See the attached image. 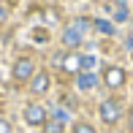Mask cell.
<instances>
[{
    "mask_svg": "<svg viewBox=\"0 0 133 133\" xmlns=\"http://www.w3.org/2000/svg\"><path fill=\"white\" fill-rule=\"evenodd\" d=\"M98 111H101V119H103L106 125H114L119 117H122V106H119V101H114V98H106Z\"/></svg>",
    "mask_w": 133,
    "mask_h": 133,
    "instance_id": "obj_1",
    "label": "cell"
},
{
    "mask_svg": "<svg viewBox=\"0 0 133 133\" xmlns=\"http://www.w3.org/2000/svg\"><path fill=\"white\" fill-rule=\"evenodd\" d=\"M33 74H35V65L30 57H19L14 63V82H27L33 79Z\"/></svg>",
    "mask_w": 133,
    "mask_h": 133,
    "instance_id": "obj_2",
    "label": "cell"
},
{
    "mask_svg": "<svg viewBox=\"0 0 133 133\" xmlns=\"http://www.w3.org/2000/svg\"><path fill=\"white\" fill-rule=\"evenodd\" d=\"M103 84H106L109 90L122 87V84H125V71H122V68H114V65H111V68H106V71H103Z\"/></svg>",
    "mask_w": 133,
    "mask_h": 133,
    "instance_id": "obj_3",
    "label": "cell"
},
{
    "mask_svg": "<svg viewBox=\"0 0 133 133\" xmlns=\"http://www.w3.org/2000/svg\"><path fill=\"white\" fill-rule=\"evenodd\" d=\"M25 119L27 125H46V109L41 103H30L25 109Z\"/></svg>",
    "mask_w": 133,
    "mask_h": 133,
    "instance_id": "obj_4",
    "label": "cell"
},
{
    "mask_svg": "<svg viewBox=\"0 0 133 133\" xmlns=\"http://www.w3.org/2000/svg\"><path fill=\"white\" fill-rule=\"evenodd\" d=\"M30 90H33L35 95H44L46 90H49V74H46V71L33 74V79H30Z\"/></svg>",
    "mask_w": 133,
    "mask_h": 133,
    "instance_id": "obj_5",
    "label": "cell"
},
{
    "mask_svg": "<svg viewBox=\"0 0 133 133\" xmlns=\"http://www.w3.org/2000/svg\"><path fill=\"white\" fill-rule=\"evenodd\" d=\"M63 44L68 46V49H76V46L82 44V33H79L74 25H71V27H65V30H63Z\"/></svg>",
    "mask_w": 133,
    "mask_h": 133,
    "instance_id": "obj_6",
    "label": "cell"
},
{
    "mask_svg": "<svg viewBox=\"0 0 133 133\" xmlns=\"http://www.w3.org/2000/svg\"><path fill=\"white\" fill-rule=\"evenodd\" d=\"M76 84H79V90H92L95 84H98V76H95L92 71H79V76H76Z\"/></svg>",
    "mask_w": 133,
    "mask_h": 133,
    "instance_id": "obj_7",
    "label": "cell"
},
{
    "mask_svg": "<svg viewBox=\"0 0 133 133\" xmlns=\"http://www.w3.org/2000/svg\"><path fill=\"white\" fill-rule=\"evenodd\" d=\"M63 68L68 71V74H79V71H82V57H79V54H68V57H63Z\"/></svg>",
    "mask_w": 133,
    "mask_h": 133,
    "instance_id": "obj_8",
    "label": "cell"
},
{
    "mask_svg": "<svg viewBox=\"0 0 133 133\" xmlns=\"http://www.w3.org/2000/svg\"><path fill=\"white\" fill-rule=\"evenodd\" d=\"M111 14H114V22H125L128 19V8H125L122 0H117V3L111 5Z\"/></svg>",
    "mask_w": 133,
    "mask_h": 133,
    "instance_id": "obj_9",
    "label": "cell"
},
{
    "mask_svg": "<svg viewBox=\"0 0 133 133\" xmlns=\"http://www.w3.org/2000/svg\"><path fill=\"white\" fill-rule=\"evenodd\" d=\"M44 130L46 133H63V122H60V119H46Z\"/></svg>",
    "mask_w": 133,
    "mask_h": 133,
    "instance_id": "obj_10",
    "label": "cell"
},
{
    "mask_svg": "<svg viewBox=\"0 0 133 133\" xmlns=\"http://www.w3.org/2000/svg\"><path fill=\"white\" fill-rule=\"evenodd\" d=\"M95 27H98L101 30V33H114V27H111V22H106V19H95Z\"/></svg>",
    "mask_w": 133,
    "mask_h": 133,
    "instance_id": "obj_11",
    "label": "cell"
},
{
    "mask_svg": "<svg viewBox=\"0 0 133 133\" xmlns=\"http://www.w3.org/2000/svg\"><path fill=\"white\" fill-rule=\"evenodd\" d=\"M95 68V57L92 54H84L82 57V71H92Z\"/></svg>",
    "mask_w": 133,
    "mask_h": 133,
    "instance_id": "obj_12",
    "label": "cell"
},
{
    "mask_svg": "<svg viewBox=\"0 0 133 133\" xmlns=\"http://www.w3.org/2000/svg\"><path fill=\"white\" fill-rule=\"evenodd\" d=\"M74 133H95V128H92V125H87V122H79V125L74 128Z\"/></svg>",
    "mask_w": 133,
    "mask_h": 133,
    "instance_id": "obj_13",
    "label": "cell"
},
{
    "mask_svg": "<svg viewBox=\"0 0 133 133\" xmlns=\"http://www.w3.org/2000/svg\"><path fill=\"white\" fill-rule=\"evenodd\" d=\"M74 27L79 30V33H84V30L90 27V22H87V19H76V22H74Z\"/></svg>",
    "mask_w": 133,
    "mask_h": 133,
    "instance_id": "obj_14",
    "label": "cell"
},
{
    "mask_svg": "<svg viewBox=\"0 0 133 133\" xmlns=\"http://www.w3.org/2000/svg\"><path fill=\"white\" fill-rule=\"evenodd\" d=\"M0 133H11V122L8 119H0Z\"/></svg>",
    "mask_w": 133,
    "mask_h": 133,
    "instance_id": "obj_15",
    "label": "cell"
},
{
    "mask_svg": "<svg viewBox=\"0 0 133 133\" xmlns=\"http://www.w3.org/2000/svg\"><path fill=\"white\" fill-rule=\"evenodd\" d=\"M35 41H38V44H44V41H46V33H44V30H35Z\"/></svg>",
    "mask_w": 133,
    "mask_h": 133,
    "instance_id": "obj_16",
    "label": "cell"
},
{
    "mask_svg": "<svg viewBox=\"0 0 133 133\" xmlns=\"http://www.w3.org/2000/svg\"><path fill=\"white\" fill-rule=\"evenodd\" d=\"M128 128H130V133H133V109H130V114H128Z\"/></svg>",
    "mask_w": 133,
    "mask_h": 133,
    "instance_id": "obj_17",
    "label": "cell"
},
{
    "mask_svg": "<svg viewBox=\"0 0 133 133\" xmlns=\"http://www.w3.org/2000/svg\"><path fill=\"white\" fill-rule=\"evenodd\" d=\"M0 14H3V8H0Z\"/></svg>",
    "mask_w": 133,
    "mask_h": 133,
    "instance_id": "obj_18",
    "label": "cell"
}]
</instances>
